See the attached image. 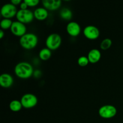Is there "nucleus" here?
I'll list each match as a JSON object with an SVG mask.
<instances>
[{
	"label": "nucleus",
	"mask_w": 123,
	"mask_h": 123,
	"mask_svg": "<svg viewBox=\"0 0 123 123\" xmlns=\"http://www.w3.org/2000/svg\"><path fill=\"white\" fill-rule=\"evenodd\" d=\"M16 76L22 79H26L31 78L34 74V68L32 65L28 62L23 61L16 65L14 67Z\"/></svg>",
	"instance_id": "1"
},
{
	"label": "nucleus",
	"mask_w": 123,
	"mask_h": 123,
	"mask_svg": "<svg viewBox=\"0 0 123 123\" xmlns=\"http://www.w3.org/2000/svg\"><path fill=\"white\" fill-rule=\"evenodd\" d=\"M38 42V37L35 34L30 32L26 33L22 37H20L19 43L22 48L26 50H31L37 46Z\"/></svg>",
	"instance_id": "2"
},
{
	"label": "nucleus",
	"mask_w": 123,
	"mask_h": 123,
	"mask_svg": "<svg viewBox=\"0 0 123 123\" xmlns=\"http://www.w3.org/2000/svg\"><path fill=\"white\" fill-rule=\"evenodd\" d=\"M45 43L47 48L50 50H55L58 49L61 46L62 38L58 34H50L46 38Z\"/></svg>",
	"instance_id": "3"
},
{
	"label": "nucleus",
	"mask_w": 123,
	"mask_h": 123,
	"mask_svg": "<svg viewBox=\"0 0 123 123\" xmlns=\"http://www.w3.org/2000/svg\"><path fill=\"white\" fill-rule=\"evenodd\" d=\"M117 114V109L111 105L102 106L98 109V115L104 119H110L114 117Z\"/></svg>",
	"instance_id": "4"
},
{
	"label": "nucleus",
	"mask_w": 123,
	"mask_h": 123,
	"mask_svg": "<svg viewBox=\"0 0 123 123\" xmlns=\"http://www.w3.org/2000/svg\"><path fill=\"white\" fill-rule=\"evenodd\" d=\"M16 19L18 21L23 24H30L33 21L34 19V12L30 10H19L16 14Z\"/></svg>",
	"instance_id": "5"
},
{
	"label": "nucleus",
	"mask_w": 123,
	"mask_h": 123,
	"mask_svg": "<svg viewBox=\"0 0 123 123\" xmlns=\"http://www.w3.org/2000/svg\"><path fill=\"white\" fill-rule=\"evenodd\" d=\"M23 108L25 109H31L37 105L38 103V98L34 94L27 93L23 95L20 99Z\"/></svg>",
	"instance_id": "6"
},
{
	"label": "nucleus",
	"mask_w": 123,
	"mask_h": 123,
	"mask_svg": "<svg viewBox=\"0 0 123 123\" xmlns=\"http://www.w3.org/2000/svg\"><path fill=\"white\" fill-rule=\"evenodd\" d=\"M18 12L16 6L10 2L2 6L1 9V14L4 19H11L16 16Z\"/></svg>",
	"instance_id": "7"
},
{
	"label": "nucleus",
	"mask_w": 123,
	"mask_h": 123,
	"mask_svg": "<svg viewBox=\"0 0 123 123\" xmlns=\"http://www.w3.org/2000/svg\"><path fill=\"white\" fill-rule=\"evenodd\" d=\"M83 34L87 39L95 40L100 36V31L97 27L94 25H88L84 28Z\"/></svg>",
	"instance_id": "8"
},
{
	"label": "nucleus",
	"mask_w": 123,
	"mask_h": 123,
	"mask_svg": "<svg viewBox=\"0 0 123 123\" xmlns=\"http://www.w3.org/2000/svg\"><path fill=\"white\" fill-rule=\"evenodd\" d=\"M10 30L12 33L17 37H21L26 33V27L25 24L18 20L13 22Z\"/></svg>",
	"instance_id": "9"
},
{
	"label": "nucleus",
	"mask_w": 123,
	"mask_h": 123,
	"mask_svg": "<svg viewBox=\"0 0 123 123\" xmlns=\"http://www.w3.org/2000/svg\"><path fill=\"white\" fill-rule=\"evenodd\" d=\"M66 31L71 37H76L79 36L81 32V28L78 22L71 21L67 24L66 26Z\"/></svg>",
	"instance_id": "10"
},
{
	"label": "nucleus",
	"mask_w": 123,
	"mask_h": 123,
	"mask_svg": "<svg viewBox=\"0 0 123 123\" xmlns=\"http://www.w3.org/2000/svg\"><path fill=\"white\" fill-rule=\"evenodd\" d=\"M61 2L60 0H43L42 4L48 11H55L61 7Z\"/></svg>",
	"instance_id": "11"
},
{
	"label": "nucleus",
	"mask_w": 123,
	"mask_h": 123,
	"mask_svg": "<svg viewBox=\"0 0 123 123\" xmlns=\"http://www.w3.org/2000/svg\"><path fill=\"white\" fill-rule=\"evenodd\" d=\"M14 82L13 78L8 73H3L0 76V85L4 88L11 87Z\"/></svg>",
	"instance_id": "12"
},
{
	"label": "nucleus",
	"mask_w": 123,
	"mask_h": 123,
	"mask_svg": "<svg viewBox=\"0 0 123 123\" xmlns=\"http://www.w3.org/2000/svg\"><path fill=\"white\" fill-rule=\"evenodd\" d=\"M34 15L36 19L40 21H43L48 18L49 12L48 10L44 7H38L34 12Z\"/></svg>",
	"instance_id": "13"
},
{
	"label": "nucleus",
	"mask_w": 123,
	"mask_h": 123,
	"mask_svg": "<svg viewBox=\"0 0 123 123\" xmlns=\"http://www.w3.org/2000/svg\"><path fill=\"white\" fill-rule=\"evenodd\" d=\"M90 63L96 64L100 60L102 54L100 51L97 49H92L90 50L87 56Z\"/></svg>",
	"instance_id": "14"
},
{
	"label": "nucleus",
	"mask_w": 123,
	"mask_h": 123,
	"mask_svg": "<svg viewBox=\"0 0 123 123\" xmlns=\"http://www.w3.org/2000/svg\"><path fill=\"white\" fill-rule=\"evenodd\" d=\"M51 50L47 48H44L41 49L38 54L40 59L43 61H47V60H49L50 58L51 57Z\"/></svg>",
	"instance_id": "15"
},
{
	"label": "nucleus",
	"mask_w": 123,
	"mask_h": 123,
	"mask_svg": "<svg viewBox=\"0 0 123 123\" xmlns=\"http://www.w3.org/2000/svg\"><path fill=\"white\" fill-rule=\"evenodd\" d=\"M60 16L61 19L64 20H70L73 17L72 10L68 8H64L60 11Z\"/></svg>",
	"instance_id": "16"
},
{
	"label": "nucleus",
	"mask_w": 123,
	"mask_h": 123,
	"mask_svg": "<svg viewBox=\"0 0 123 123\" xmlns=\"http://www.w3.org/2000/svg\"><path fill=\"white\" fill-rule=\"evenodd\" d=\"M22 107L21 102H20V100L19 101L18 100H13L11 101L9 104L10 109L12 111L14 112L20 111Z\"/></svg>",
	"instance_id": "17"
},
{
	"label": "nucleus",
	"mask_w": 123,
	"mask_h": 123,
	"mask_svg": "<svg viewBox=\"0 0 123 123\" xmlns=\"http://www.w3.org/2000/svg\"><path fill=\"white\" fill-rule=\"evenodd\" d=\"M112 44V40L111 38H105L104 40H102L100 46L101 49H102L103 50H106L109 49L111 47Z\"/></svg>",
	"instance_id": "18"
},
{
	"label": "nucleus",
	"mask_w": 123,
	"mask_h": 123,
	"mask_svg": "<svg viewBox=\"0 0 123 123\" xmlns=\"http://www.w3.org/2000/svg\"><path fill=\"white\" fill-rule=\"evenodd\" d=\"M13 22L10 19H3L0 22V26L2 30H8L11 28Z\"/></svg>",
	"instance_id": "19"
},
{
	"label": "nucleus",
	"mask_w": 123,
	"mask_h": 123,
	"mask_svg": "<svg viewBox=\"0 0 123 123\" xmlns=\"http://www.w3.org/2000/svg\"><path fill=\"white\" fill-rule=\"evenodd\" d=\"M90 63L88 58L86 56H81L78 58V64L80 67H85Z\"/></svg>",
	"instance_id": "20"
},
{
	"label": "nucleus",
	"mask_w": 123,
	"mask_h": 123,
	"mask_svg": "<svg viewBox=\"0 0 123 123\" xmlns=\"http://www.w3.org/2000/svg\"><path fill=\"white\" fill-rule=\"evenodd\" d=\"M29 7H36L39 4V0H24Z\"/></svg>",
	"instance_id": "21"
},
{
	"label": "nucleus",
	"mask_w": 123,
	"mask_h": 123,
	"mask_svg": "<svg viewBox=\"0 0 123 123\" xmlns=\"http://www.w3.org/2000/svg\"><path fill=\"white\" fill-rule=\"evenodd\" d=\"M28 6H27L26 3H25V1H22V3L20 4V10H27Z\"/></svg>",
	"instance_id": "22"
},
{
	"label": "nucleus",
	"mask_w": 123,
	"mask_h": 123,
	"mask_svg": "<svg viewBox=\"0 0 123 123\" xmlns=\"http://www.w3.org/2000/svg\"><path fill=\"white\" fill-rule=\"evenodd\" d=\"M22 1H21V0H12V1H11V3L13 4V5H14L15 6H20V4L22 3Z\"/></svg>",
	"instance_id": "23"
},
{
	"label": "nucleus",
	"mask_w": 123,
	"mask_h": 123,
	"mask_svg": "<svg viewBox=\"0 0 123 123\" xmlns=\"http://www.w3.org/2000/svg\"><path fill=\"white\" fill-rule=\"evenodd\" d=\"M4 36H5V34H4V32L3 30H0V38H1V39H2Z\"/></svg>",
	"instance_id": "24"
}]
</instances>
